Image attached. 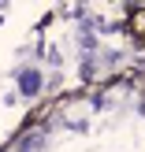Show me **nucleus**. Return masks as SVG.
Here are the masks:
<instances>
[{"instance_id": "1", "label": "nucleus", "mask_w": 145, "mask_h": 152, "mask_svg": "<svg viewBox=\"0 0 145 152\" xmlns=\"http://www.w3.org/2000/svg\"><path fill=\"white\" fill-rule=\"evenodd\" d=\"M19 89H22L26 96H34L37 89H41V78H37V71H22V74H19Z\"/></svg>"}]
</instances>
